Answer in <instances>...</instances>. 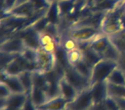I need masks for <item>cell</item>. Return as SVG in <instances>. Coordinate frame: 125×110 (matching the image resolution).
<instances>
[{
  "mask_svg": "<svg viewBox=\"0 0 125 110\" xmlns=\"http://www.w3.org/2000/svg\"><path fill=\"white\" fill-rule=\"evenodd\" d=\"M82 75H83L84 77H87L90 79L91 76H92V72H93V67L87 63L84 60H82L81 62H79L75 66H74Z\"/></svg>",
  "mask_w": 125,
  "mask_h": 110,
  "instance_id": "22",
  "label": "cell"
},
{
  "mask_svg": "<svg viewBox=\"0 0 125 110\" xmlns=\"http://www.w3.org/2000/svg\"><path fill=\"white\" fill-rule=\"evenodd\" d=\"M121 52H125V28L120 33L110 37Z\"/></svg>",
  "mask_w": 125,
  "mask_h": 110,
  "instance_id": "20",
  "label": "cell"
},
{
  "mask_svg": "<svg viewBox=\"0 0 125 110\" xmlns=\"http://www.w3.org/2000/svg\"><path fill=\"white\" fill-rule=\"evenodd\" d=\"M82 60H83V52L80 47L65 52V60L67 65L74 67Z\"/></svg>",
  "mask_w": 125,
  "mask_h": 110,
  "instance_id": "16",
  "label": "cell"
},
{
  "mask_svg": "<svg viewBox=\"0 0 125 110\" xmlns=\"http://www.w3.org/2000/svg\"><path fill=\"white\" fill-rule=\"evenodd\" d=\"M63 76L66 77V79L76 89L79 93L82 91L87 89L90 88L91 82L90 79L84 77L83 75L80 73L75 67L66 65L64 67V73Z\"/></svg>",
  "mask_w": 125,
  "mask_h": 110,
  "instance_id": "3",
  "label": "cell"
},
{
  "mask_svg": "<svg viewBox=\"0 0 125 110\" xmlns=\"http://www.w3.org/2000/svg\"><path fill=\"white\" fill-rule=\"evenodd\" d=\"M28 1H30V0H17V1H16V6H19V5H21V4H25V3L28 2Z\"/></svg>",
  "mask_w": 125,
  "mask_h": 110,
  "instance_id": "28",
  "label": "cell"
},
{
  "mask_svg": "<svg viewBox=\"0 0 125 110\" xmlns=\"http://www.w3.org/2000/svg\"><path fill=\"white\" fill-rule=\"evenodd\" d=\"M13 94L11 89L9 88V86L4 82H0V100H5Z\"/></svg>",
  "mask_w": 125,
  "mask_h": 110,
  "instance_id": "26",
  "label": "cell"
},
{
  "mask_svg": "<svg viewBox=\"0 0 125 110\" xmlns=\"http://www.w3.org/2000/svg\"><path fill=\"white\" fill-rule=\"evenodd\" d=\"M0 58H1V69H4L10 63L12 60H14L19 54L10 53V52H0Z\"/></svg>",
  "mask_w": 125,
  "mask_h": 110,
  "instance_id": "23",
  "label": "cell"
},
{
  "mask_svg": "<svg viewBox=\"0 0 125 110\" xmlns=\"http://www.w3.org/2000/svg\"><path fill=\"white\" fill-rule=\"evenodd\" d=\"M57 64V53H51L41 47H37V70L45 73L53 71Z\"/></svg>",
  "mask_w": 125,
  "mask_h": 110,
  "instance_id": "4",
  "label": "cell"
},
{
  "mask_svg": "<svg viewBox=\"0 0 125 110\" xmlns=\"http://www.w3.org/2000/svg\"><path fill=\"white\" fill-rule=\"evenodd\" d=\"M20 56L24 59L26 61L29 62L31 64L36 65L37 60V47L33 46L27 45L24 50L20 53Z\"/></svg>",
  "mask_w": 125,
  "mask_h": 110,
  "instance_id": "19",
  "label": "cell"
},
{
  "mask_svg": "<svg viewBox=\"0 0 125 110\" xmlns=\"http://www.w3.org/2000/svg\"><path fill=\"white\" fill-rule=\"evenodd\" d=\"M21 110H37V107L35 106L34 103L32 101L31 97H30V95L28 96V99H27L26 102H25L24 106H23Z\"/></svg>",
  "mask_w": 125,
  "mask_h": 110,
  "instance_id": "27",
  "label": "cell"
},
{
  "mask_svg": "<svg viewBox=\"0 0 125 110\" xmlns=\"http://www.w3.org/2000/svg\"><path fill=\"white\" fill-rule=\"evenodd\" d=\"M39 47L51 53H57V49L61 48L60 41L51 34L45 31L36 32Z\"/></svg>",
  "mask_w": 125,
  "mask_h": 110,
  "instance_id": "6",
  "label": "cell"
},
{
  "mask_svg": "<svg viewBox=\"0 0 125 110\" xmlns=\"http://www.w3.org/2000/svg\"><path fill=\"white\" fill-rule=\"evenodd\" d=\"M111 44V38L109 36H107V35L101 33L91 41L90 47L94 51H96L99 54H100L101 57H102V55L107 50Z\"/></svg>",
  "mask_w": 125,
  "mask_h": 110,
  "instance_id": "12",
  "label": "cell"
},
{
  "mask_svg": "<svg viewBox=\"0 0 125 110\" xmlns=\"http://www.w3.org/2000/svg\"><path fill=\"white\" fill-rule=\"evenodd\" d=\"M123 16H124V17H125V7H124V9H123Z\"/></svg>",
  "mask_w": 125,
  "mask_h": 110,
  "instance_id": "29",
  "label": "cell"
},
{
  "mask_svg": "<svg viewBox=\"0 0 125 110\" xmlns=\"http://www.w3.org/2000/svg\"><path fill=\"white\" fill-rule=\"evenodd\" d=\"M104 105H105L107 110H121L119 105H118L117 101H116L113 96L108 95V96L105 98V100L104 101Z\"/></svg>",
  "mask_w": 125,
  "mask_h": 110,
  "instance_id": "25",
  "label": "cell"
},
{
  "mask_svg": "<svg viewBox=\"0 0 125 110\" xmlns=\"http://www.w3.org/2000/svg\"><path fill=\"white\" fill-rule=\"evenodd\" d=\"M1 81H4L9 86L12 93H26L18 75H12L1 71Z\"/></svg>",
  "mask_w": 125,
  "mask_h": 110,
  "instance_id": "10",
  "label": "cell"
},
{
  "mask_svg": "<svg viewBox=\"0 0 125 110\" xmlns=\"http://www.w3.org/2000/svg\"><path fill=\"white\" fill-rule=\"evenodd\" d=\"M90 90L94 103L103 102L109 95L107 81L93 84L90 87Z\"/></svg>",
  "mask_w": 125,
  "mask_h": 110,
  "instance_id": "11",
  "label": "cell"
},
{
  "mask_svg": "<svg viewBox=\"0 0 125 110\" xmlns=\"http://www.w3.org/2000/svg\"><path fill=\"white\" fill-rule=\"evenodd\" d=\"M106 81L109 84H114V85L125 87V72L117 66L110 74Z\"/></svg>",
  "mask_w": 125,
  "mask_h": 110,
  "instance_id": "18",
  "label": "cell"
},
{
  "mask_svg": "<svg viewBox=\"0 0 125 110\" xmlns=\"http://www.w3.org/2000/svg\"><path fill=\"white\" fill-rule=\"evenodd\" d=\"M30 97H31L33 102L34 103V105L38 108L40 106H42L45 102H46L50 98V96L47 94L45 89L33 86L31 93H30Z\"/></svg>",
  "mask_w": 125,
  "mask_h": 110,
  "instance_id": "15",
  "label": "cell"
},
{
  "mask_svg": "<svg viewBox=\"0 0 125 110\" xmlns=\"http://www.w3.org/2000/svg\"><path fill=\"white\" fill-rule=\"evenodd\" d=\"M33 71H29V70H26L23 71L22 72L19 74V77L20 80L21 82L23 88L25 89V92L27 94L30 95L32 89L33 88Z\"/></svg>",
  "mask_w": 125,
  "mask_h": 110,
  "instance_id": "17",
  "label": "cell"
},
{
  "mask_svg": "<svg viewBox=\"0 0 125 110\" xmlns=\"http://www.w3.org/2000/svg\"><path fill=\"white\" fill-rule=\"evenodd\" d=\"M118 66V62L102 59L93 67L90 82L91 86L97 83L106 81L110 74ZM90 86V87H91Z\"/></svg>",
  "mask_w": 125,
  "mask_h": 110,
  "instance_id": "1",
  "label": "cell"
},
{
  "mask_svg": "<svg viewBox=\"0 0 125 110\" xmlns=\"http://www.w3.org/2000/svg\"><path fill=\"white\" fill-rule=\"evenodd\" d=\"M37 110H45V109H41V108H37Z\"/></svg>",
  "mask_w": 125,
  "mask_h": 110,
  "instance_id": "30",
  "label": "cell"
},
{
  "mask_svg": "<svg viewBox=\"0 0 125 110\" xmlns=\"http://www.w3.org/2000/svg\"><path fill=\"white\" fill-rule=\"evenodd\" d=\"M101 34L99 28L88 26H70L68 35L78 43H88Z\"/></svg>",
  "mask_w": 125,
  "mask_h": 110,
  "instance_id": "2",
  "label": "cell"
},
{
  "mask_svg": "<svg viewBox=\"0 0 125 110\" xmlns=\"http://www.w3.org/2000/svg\"><path fill=\"white\" fill-rule=\"evenodd\" d=\"M27 45L28 43L26 40L22 37H9L5 40H2L0 46V52L20 54L24 50Z\"/></svg>",
  "mask_w": 125,
  "mask_h": 110,
  "instance_id": "7",
  "label": "cell"
},
{
  "mask_svg": "<svg viewBox=\"0 0 125 110\" xmlns=\"http://www.w3.org/2000/svg\"><path fill=\"white\" fill-rule=\"evenodd\" d=\"M16 1L17 0H4V4L1 5V9H2V16H5L16 7Z\"/></svg>",
  "mask_w": 125,
  "mask_h": 110,
  "instance_id": "24",
  "label": "cell"
},
{
  "mask_svg": "<svg viewBox=\"0 0 125 110\" xmlns=\"http://www.w3.org/2000/svg\"><path fill=\"white\" fill-rule=\"evenodd\" d=\"M94 101L91 94L90 88L80 92L77 96L70 101L66 107L67 110H90Z\"/></svg>",
  "mask_w": 125,
  "mask_h": 110,
  "instance_id": "5",
  "label": "cell"
},
{
  "mask_svg": "<svg viewBox=\"0 0 125 110\" xmlns=\"http://www.w3.org/2000/svg\"><path fill=\"white\" fill-rule=\"evenodd\" d=\"M116 1H122V0H116Z\"/></svg>",
  "mask_w": 125,
  "mask_h": 110,
  "instance_id": "31",
  "label": "cell"
},
{
  "mask_svg": "<svg viewBox=\"0 0 125 110\" xmlns=\"http://www.w3.org/2000/svg\"><path fill=\"white\" fill-rule=\"evenodd\" d=\"M60 47L62 50L66 52H69V51L74 50L75 48H78L79 44L76 40H74L73 38H71L70 35H68L66 38L62 39L60 41Z\"/></svg>",
  "mask_w": 125,
  "mask_h": 110,
  "instance_id": "21",
  "label": "cell"
},
{
  "mask_svg": "<svg viewBox=\"0 0 125 110\" xmlns=\"http://www.w3.org/2000/svg\"><path fill=\"white\" fill-rule=\"evenodd\" d=\"M65 110H67V109H65Z\"/></svg>",
  "mask_w": 125,
  "mask_h": 110,
  "instance_id": "32",
  "label": "cell"
},
{
  "mask_svg": "<svg viewBox=\"0 0 125 110\" xmlns=\"http://www.w3.org/2000/svg\"><path fill=\"white\" fill-rule=\"evenodd\" d=\"M75 1L76 0H60V1L56 2L61 21L66 19L70 15L75 4Z\"/></svg>",
  "mask_w": 125,
  "mask_h": 110,
  "instance_id": "14",
  "label": "cell"
},
{
  "mask_svg": "<svg viewBox=\"0 0 125 110\" xmlns=\"http://www.w3.org/2000/svg\"><path fill=\"white\" fill-rule=\"evenodd\" d=\"M68 103V101H66L62 96L57 95L56 96L49 98L46 102H45L38 108L45 110H65Z\"/></svg>",
  "mask_w": 125,
  "mask_h": 110,
  "instance_id": "13",
  "label": "cell"
},
{
  "mask_svg": "<svg viewBox=\"0 0 125 110\" xmlns=\"http://www.w3.org/2000/svg\"><path fill=\"white\" fill-rule=\"evenodd\" d=\"M28 96L27 93H13L7 99L0 100L1 110H21Z\"/></svg>",
  "mask_w": 125,
  "mask_h": 110,
  "instance_id": "8",
  "label": "cell"
},
{
  "mask_svg": "<svg viewBox=\"0 0 125 110\" xmlns=\"http://www.w3.org/2000/svg\"><path fill=\"white\" fill-rule=\"evenodd\" d=\"M57 87H58V94L66 101H68V102L73 101L79 94L76 89L67 80L64 76H62L58 80Z\"/></svg>",
  "mask_w": 125,
  "mask_h": 110,
  "instance_id": "9",
  "label": "cell"
}]
</instances>
